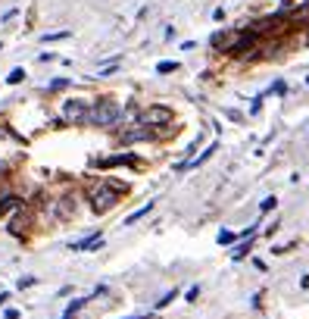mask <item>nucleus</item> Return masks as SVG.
<instances>
[{
	"label": "nucleus",
	"mask_w": 309,
	"mask_h": 319,
	"mask_svg": "<svg viewBox=\"0 0 309 319\" xmlns=\"http://www.w3.org/2000/svg\"><path fill=\"white\" fill-rule=\"evenodd\" d=\"M128 191L125 185H116V182H97V185H91V191H88V200H91V210L97 213H106V210H113L119 200H122V194Z\"/></svg>",
	"instance_id": "obj_1"
},
{
	"label": "nucleus",
	"mask_w": 309,
	"mask_h": 319,
	"mask_svg": "<svg viewBox=\"0 0 309 319\" xmlns=\"http://www.w3.org/2000/svg\"><path fill=\"white\" fill-rule=\"evenodd\" d=\"M16 210H22V197H16V194L0 197V216H6V213H16Z\"/></svg>",
	"instance_id": "obj_10"
},
{
	"label": "nucleus",
	"mask_w": 309,
	"mask_h": 319,
	"mask_svg": "<svg viewBox=\"0 0 309 319\" xmlns=\"http://www.w3.org/2000/svg\"><path fill=\"white\" fill-rule=\"evenodd\" d=\"M6 301H9V294H6V291H0V304H6Z\"/></svg>",
	"instance_id": "obj_25"
},
{
	"label": "nucleus",
	"mask_w": 309,
	"mask_h": 319,
	"mask_svg": "<svg viewBox=\"0 0 309 319\" xmlns=\"http://www.w3.org/2000/svg\"><path fill=\"white\" fill-rule=\"evenodd\" d=\"M306 44H309V34H306Z\"/></svg>",
	"instance_id": "obj_27"
},
{
	"label": "nucleus",
	"mask_w": 309,
	"mask_h": 319,
	"mask_svg": "<svg viewBox=\"0 0 309 319\" xmlns=\"http://www.w3.org/2000/svg\"><path fill=\"white\" fill-rule=\"evenodd\" d=\"M3 319H19V310H6V316Z\"/></svg>",
	"instance_id": "obj_24"
},
{
	"label": "nucleus",
	"mask_w": 309,
	"mask_h": 319,
	"mask_svg": "<svg viewBox=\"0 0 309 319\" xmlns=\"http://www.w3.org/2000/svg\"><path fill=\"white\" fill-rule=\"evenodd\" d=\"M150 210H153V204H144V207H141V210H135V213H132V216H128V219H125V226H135V222H138V219H144V216H147V213H150Z\"/></svg>",
	"instance_id": "obj_14"
},
{
	"label": "nucleus",
	"mask_w": 309,
	"mask_h": 319,
	"mask_svg": "<svg viewBox=\"0 0 309 319\" xmlns=\"http://www.w3.org/2000/svg\"><path fill=\"white\" fill-rule=\"evenodd\" d=\"M88 110H91L88 100H66L63 103V119L72 122V125H85L88 122Z\"/></svg>",
	"instance_id": "obj_4"
},
{
	"label": "nucleus",
	"mask_w": 309,
	"mask_h": 319,
	"mask_svg": "<svg viewBox=\"0 0 309 319\" xmlns=\"http://www.w3.org/2000/svg\"><path fill=\"white\" fill-rule=\"evenodd\" d=\"M100 244H103V235H100V232H91L85 241H75V244H72V251H85V254H88V251H97Z\"/></svg>",
	"instance_id": "obj_8"
},
{
	"label": "nucleus",
	"mask_w": 309,
	"mask_h": 319,
	"mask_svg": "<svg viewBox=\"0 0 309 319\" xmlns=\"http://www.w3.org/2000/svg\"><path fill=\"white\" fill-rule=\"evenodd\" d=\"M34 285V279L31 276H25V279H19V288H31Z\"/></svg>",
	"instance_id": "obj_23"
},
{
	"label": "nucleus",
	"mask_w": 309,
	"mask_h": 319,
	"mask_svg": "<svg viewBox=\"0 0 309 319\" xmlns=\"http://www.w3.org/2000/svg\"><path fill=\"white\" fill-rule=\"evenodd\" d=\"M197 294H200V288H197V285H194V288H191V291H187V294H184V301H187V304H194V301H197Z\"/></svg>",
	"instance_id": "obj_21"
},
{
	"label": "nucleus",
	"mask_w": 309,
	"mask_h": 319,
	"mask_svg": "<svg viewBox=\"0 0 309 319\" xmlns=\"http://www.w3.org/2000/svg\"><path fill=\"white\" fill-rule=\"evenodd\" d=\"M175 69H178V63H175V60H165V63H159V66H156V72H159V75H169V72H175Z\"/></svg>",
	"instance_id": "obj_16"
},
{
	"label": "nucleus",
	"mask_w": 309,
	"mask_h": 319,
	"mask_svg": "<svg viewBox=\"0 0 309 319\" xmlns=\"http://www.w3.org/2000/svg\"><path fill=\"white\" fill-rule=\"evenodd\" d=\"M169 122H172L169 106H147L141 113V125H147V128H159V125H169Z\"/></svg>",
	"instance_id": "obj_5"
},
{
	"label": "nucleus",
	"mask_w": 309,
	"mask_h": 319,
	"mask_svg": "<svg viewBox=\"0 0 309 319\" xmlns=\"http://www.w3.org/2000/svg\"><path fill=\"white\" fill-rule=\"evenodd\" d=\"M22 78H25V69H13V72H9V78H6V81H9V85H19Z\"/></svg>",
	"instance_id": "obj_18"
},
{
	"label": "nucleus",
	"mask_w": 309,
	"mask_h": 319,
	"mask_svg": "<svg viewBox=\"0 0 309 319\" xmlns=\"http://www.w3.org/2000/svg\"><path fill=\"white\" fill-rule=\"evenodd\" d=\"M231 241L237 244V232H222L219 235V244H231Z\"/></svg>",
	"instance_id": "obj_19"
},
{
	"label": "nucleus",
	"mask_w": 309,
	"mask_h": 319,
	"mask_svg": "<svg viewBox=\"0 0 309 319\" xmlns=\"http://www.w3.org/2000/svg\"><path fill=\"white\" fill-rule=\"evenodd\" d=\"M275 207H278V197H266L263 204H259V210H263V213H272Z\"/></svg>",
	"instance_id": "obj_17"
},
{
	"label": "nucleus",
	"mask_w": 309,
	"mask_h": 319,
	"mask_svg": "<svg viewBox=\"0 0 309 319\" xmlns=\"http://www.w3.org/2000/svg\"><path fill=\"white\" fill-rule=\"evenodd\" d=\"M281 91H288V85H284V81H275V85L269 88V94H281Z\"/></svg>",
	"instance_id": "obj_22"
},
{
	"label": "nucleus",
	"mask_w": 309,
	"mask_h": 319,
	"mask_svg": "<svg viewBox=\"0 0 309 319\" xmlns=\"http://www.w3.org/2000/svg\"><path fill=\"white\" fill-rule=\"evenodd\" d=\"M119 119H122V106L116 100H110V97L91 103V110H88V125H97V128H110Z\"/></svg>",
	"instance_id": "obj_2"
},
{
	"label": "nucleus",
	"mask_w": 309,
	"mask_h": 319,
	"mask_svg": "<svg viewBox=\"0 0 309 319\" xmlns=\"http://www.w3.org/2000/svg\"><path fill=\"white\" fill-rule=\"evenodd\" d=\"M253 251V238H247V241H237L234 247H231V260H244L247 254Z\"/></svg>",
	"instance_id": "obj_11"
},
{
	"label": "nucleus",
	"mask_w": 309,
	"mask_h": 319,
	"mask_svg": "<svg viewBox=\"0 0 309 319\" xmlns=\"http://www.w3.org/2000/svg\"><path fill=\"white\" fill-rule=\"evenodd\" d=\"M85 304H88V298H78V301H72V304L66 307V313L59 316V319H72V316H75V313H78V310H81V307H85Z\"/></svg>",
	"instance_id": "obj_13"
},
{
	"label": "nucleus",
	"mask_w": 309,
	"mask_h": 319,
	"mask_svg": "<svg viewBox=\"0 0 309 319\" xmlns=\"http://www.w3.org/2000/svg\"><path fill=\"white\" fill-rule=\"evenodd\" d=\"M28 226H31V219H28L25 207H22V210H16V216L9 219V232H13V235H25V232H28Z\"/></svg>",
	"instance_id": "obj_6"
},
{
	"label": "nucleus",
	"mask_w": 309,
	"mask_h": 319,
	"mask_svg": "<svg viewBox=\"0 0 309 319\" xmlns=\"http://www.w3.org/2000/svg\"><path fill=\"white\" fill-rule=\"evenodd\" d=\"M256 50V34L253 31H237L231 44L228 47H222V53L225 56H247V53H253Z\"/></svg>",
	"instance_id": "obj_3"
},
{
	"label": "nucleus",
	"mask_w": 309,
	"mask_h": 319,
	"mask_svg": "<svg viewBox=\"0 0 309 319\" xmlns=\"http://www.w3.org/2000/svg\"><path fill=\"white\" fill-rule=\"evenodd\" d=\"M132 163H138L135 153H119V157H103V160H97V166H132Z\"/></svg>",
	"instance_id": "obj_9"
},
{
	"label": "nucleus",
	"mask_w": 309,
	"mask_h": 319,
	"mask_svg": "<svg viewBox=\"0 0 309 319\" xmlns=\"http://www.w3.org/2000/svg\"><path fill=\"white\" fill-rule=\"evenodd\" d=\"M175 298H178V291H175V288H172V291H165V294H162V298L156 301V310H162V307H169V304H172Z\"/></svg>",
	"instance_id": "obj_15"
},
{
	"label": "nucleus",
	"mask_w": 309,
	"mask_h": 319,
	"mask_svg": "<svg viewBox=\"0 0 309 319\" xmlns=\"http://www.w3.org/2000/svg\"><path fill=\"white\" fill-rule=\"evenodd\" d=\"M128 319H147V316H128Z\"/></svg>",
	"instance_id": "obj_26"
},
{
	"label": "nucleus",
	"mask_w": 309,
	"mask_h": 319,
	"mask_svg": "<svg viewBox=\"0 0 309 319\" xmlns=\"http://www.w3.org/2000/svg\"><path fill=\"white\" fill-rule=\"evenodd\" d=\"M216 150H219V144H216V141H212L209 147H203V150H200V153H197L194 160L181 163V166H178V169H194V166H200V163H206V160H209V157H212V153H216Z\"/></svg>",
	"instance_id": "obj_7"
},
{
	"label": "nucleus",
	"mask_w": 309,
	"mask_h": 319,
	"mask_svg": "<svg viewBox=\"0 0 309 319\" xmlns=\"http://www.w3.org/2000/svg\"><path fill=\"white\" fill-rule=\"evenodd\" d=\"M69 38V31H56V34H44V41H63Z\"/></svg>",
	"instance_id": "obj_20"
},
{
	"label": "nucleus",
	"mask_w": 309,
	"mask_h": 319,
	"mask_svg": "<svg viewBox=\"0 0 309 319\" xmlns=\"http://www.w3.org/2000/svg\"><path fill=\"white\" fill-rule=\"evenodd\" d=\"M147 138H153V135L144 132V128H135V132H125L122 135V141H128V144H135V141H147Z\"/></svg>",
	"instance_id": "obj_12"
}]
</instances>
